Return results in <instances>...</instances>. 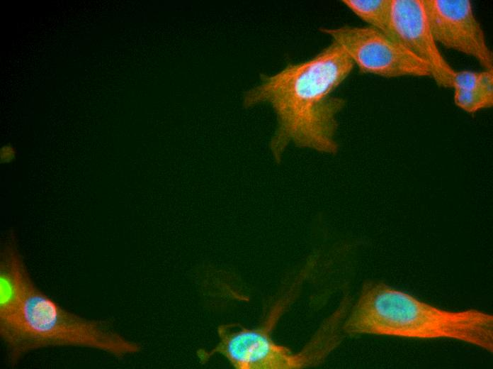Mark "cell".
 <instances>
[{
  "instance_id": "obj_11",
  "label": "cell",
  "mask_w": 493,
  "mask_h": 369,
  "mask_svg": "<svg viewBox=\"0 0 493 369\" xmlns=\"http://www.w3.org/2000/svg\"><path fill=\"white\" fill-rule=\"evenodd\" d=\"M491 70L482 71L460 70L456 71L453 78V89L470 90L478 86Z\"/></svg>"
},
{
  "instance_id": "obj_4",
  "label": "cell",
  "mask_w": 493,
  "mask_h": 369,
  "mask_svg": "<svg viewBox=\"0 0 493 369\" xmlns=\"http://www.w3.org/2000/svg\"><path fill=\"white\" fill-rule=\"evenodd\" d=\"M275 309L261 326L246 328L239 324L220 325L217 328L218 344L211 351L199 349L197 356L204 364L215 354L225 356L236 369H300L310 364L309 353L304 348L293 353L276 343L271 331L278 315Z\"/></svg>"
},
{
  "instance_id": "obj_2",
  "label": "cell",
  "mask_w": 493,
  "mask_h": 369,
  "mask_svg": "<svg viewBox=\"0 0 493 369\" xmlns=\"http://www.w3.org/2000/svg\"><path fill=\"white\" fill-rule=\"evenodd\" d=\"M342 331L410 339H451L492 353L493 315L477 309L448 310L383 282H366Z\"/></svg>"
},
{
  "instance_id": "obj_9",
  "label": "cell",
  "mask_w": 493,
  "mask_h": 369,
  "mask_svg": "<svg viewBox=\"0 0 493 369\" xmlns=\"http://www.w3.org/2000/svg\"><path fill=\"white\" fill-rule=\"evenodd\" d=\"M341 2L368 26L391 38L392 0H343Z\"/></svg>"
},
{
  "instance_id": "obj_8",
  "label": "cell",
  "mask_w": 493,
  "mask_h": 369,
  "mask_svg": "<svg viewBox=\"0 0 493 369\" xmlns=\"http://www.w3.org/2000/svg\"><path fill=\"white\" fill-rule=\"evenodd\" d=\"M13 231L8 232L0 253V335L10 337L20 307L32 282Z\"/></svg>"
},
{
  "instance_id": "obj_3",
  "label": "cell",
  "mask_w": 493,
  "mask_h": 369,
  "mask_svg": "<svg viewBox=\"0 0 493 369\" xmlns=\"http://www.w3.org/2000/svg\"><path fill=\"white\" fill-rule=\"evenodd\" d=\"M10 365L37 349L74 346L123 358L141 346L113 330L108 321L73 313L46 294L32 281L18 313L13 331L4 343Z\"/></svg>"
},
{
  "instance_id": "obj_6",
  "label": "cell",
  "mask_w": 493,
  "mask_h": 369,
  "mask_svg": "<svg viewBox=\"0 0 493 369\" xmlns=\"http://www.w3.org/2000/svg\"><path fill=\"white\" fill-rule=\"evenodd\" d=\"M437 43L476 60L493 70V53L470 0H423Z\"/></svg>"
},
{
  "instance_id": "obj_7",
  "label": "cell",
  "mask_w": 493,
  "mask_h": 369,
  "mask_svg": "<svg viewBox=\"0 0 493 369\" xmlns=\"http://www.w3.org/2000/svg\"><path fill=\"white\" fill-rule=\"evenodd\" d=\"M390 33L392 39L428 65L438 86L452 87L455 70L438 47L423 0H392Z\"/></svg>"
},
{
  "instance_id": "obj_5",
  "label": "cell",
  "mask_w": 493,
  "mask_h": 369,
  "mask_svg": "<svg viewBox=\"0 0 493 369\" xmlns=\"http://www.w3.org/2000/svg\"><path fill=\"white\" fill-rule=\"evenodd\" d=\"M348 55L360 72L385 78L431 77L428 65L397 40L366 26L322 28Z\"/></svg>"
},
{
  "instance_id": "obj_12",
  "label": "cell",
  "mask_w": 493,
  "mask_h": 369,
  "mask_svg": "<svg viewBox=\"0 0 493 369\" xmlns=\"http://www.w3.org/2000/svg\"><path fill=\"white\" fill-rule=\"evenodd\" d=\"M15 157V151L11 145H4L1 150V158L4 163L10 162Z\"/></svg>"
},
{
  "instance_id": "obj_10",
  "label": "cell",
  "mask_w": 493,
  "mask_h": 369,
  "mask_svg": "<svg viewBox=\"0 0 493 369\" xmlns=\"http://www.w3.org/2000/svg\"><path fill=\"white\" fill-rule=\"evenodd\" d=\"M454 90L455 104L463 111L475 114L493 105V70L488 72L484 80L470 90Z\"/></svg>"
},
{
  "instance_id": "obj_1",
  "label": "cell",
  "mask_w": 493,
  "mask_h": 369,
  "mask_svg": "<svg viewBox=\"0 0 493 369\" xmlns=\"http://www.w3.org/2000/svg\"><path fill=\"white\" fill-rule=\"evenodd\" d=\"M354 64L335 42L312 57L289 62L271 75H261V83L245 92L244 107L267 103L276 116L269 148L277 163L290 144L335 155L336 116L346 101L332 95L351 73Z\"/></svg>"
}]
</instances>
